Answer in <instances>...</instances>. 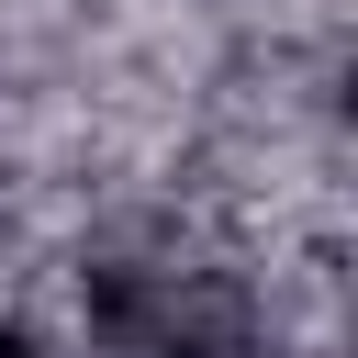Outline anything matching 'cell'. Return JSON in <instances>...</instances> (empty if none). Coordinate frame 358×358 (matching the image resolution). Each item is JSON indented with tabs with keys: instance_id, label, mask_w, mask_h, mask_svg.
Instances as JSON below:
<instances>
[{
	"instance_id": "1",
	"label": "cell",
	"mask_w": 358,
	"mask_h": 358,
	"mask_svg": "<svg viewBox=\"0 0 358 358\" xmlns=\"http://www.w3.org/2000/svg\"><path fill=\"white\" fill-rule=\"evenodd\" d=\"M0 358H45V336H34V324H11V313H0Z\"/></svg>"
}]
</instances>
